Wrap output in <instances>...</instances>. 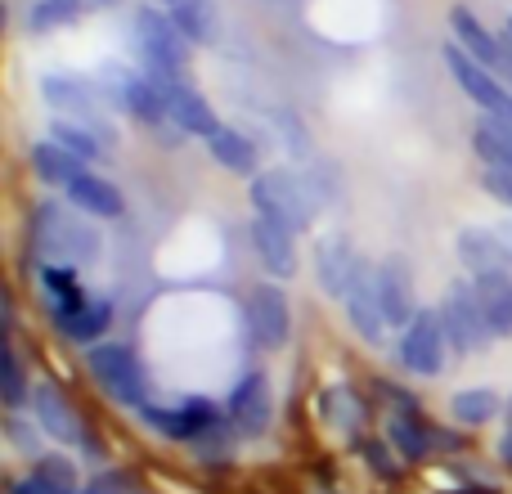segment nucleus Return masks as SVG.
Wrapping results in <instances>:
<instances>
[{"label": "nucleus", "mask_w": 512, "mask_h": 494, "mask_svg": "<svg viewBox=\"0 0 512 494\" xmlns=\"http://www.w3.org/2000/svg\"><path fill=\"white\" fill-rule=\"evenodd\" d=\"M252 207L261 221L283 225L288 234L310 230V221H315V194H310V185L297 171H265V176H256Z\"/></svg>", "instance_id": "nucleus-1"}, {"label": "nucleus", "mask_w": 512, "mask_h": 494, "mask_svg": "<svg viewBox=\"0 0 512 494\" xmlns=\"http://www.w3.org/2000/svg\"><path fill=\"white\" fill-rule=\"evenodd\" d=\"M131 32H135V50H140V63L149 77H158V81L180 77V68H185V59H189V41H185V32L171 23V14L149 9V5L135 9Z\"/></svg>", "instance_id": "nucleus-2"}, {"label": "nucleus", "mask_w": 512, "mask_h": 494, "mask_svg": "<svg viewBox=\"0 0 512 494\" xmlns=\"http://www.w3.org/2000/svg\"><path fill=\"white\" fill-rule=\"evenodd\" d=\"M86 369L90 378L99 382V391H104L108 400H117V405H144V391H149V373H144L140 355L131 351V346L122 342H99L90 346L86 355Z\"/></svg>", "instance_id": "nucleus-3"}, {"label": "nucleus", "mask_w": 512, "mask_h": 494, "mask_svg": "<svg viewBox=\"0 0 512 494\" xmlns=\"http://www.w3.org/2000/svg\"><path fill=\"white\" fill-rule=\"evenodd\" d=\"M32 243L41 256H59L63 265H86L99 256V239L90 225H81L72 212H63L59 203H45L32 221Z\"/></svg>", "instance_id": "nucleus-4"}, {"label": "nucleus", "mask_w": 512, "mask_h": 494, "mask_svg": "<svg viewBox=\"0 0 512 494\" xmlns=\"http://www.w3.org/2000/svg\"><path fill=\"white\" fill-rule=\"evenodd\" d=\"M445 68H450V77L459 81V90L481 108V113L512 122V90H504V81H499L486 63H477L463 45H445Z\"/></svg>", "instance_id": "nucleus-5"}, {"label": "nucleus", "mask_w": 512, "mask_h": 494, "mask_svg": "<svg viewBox=\"0 0 512 494\" xmlns=\"http://www.w3.org/2000/svg\"><path fill=\"white\" fill-rule=\"evenodd\" d=\"M441 324H445V337H450L454 351H481V346L495 337V328H490V319H486V310H481L472 283H454V288L445 292Z\"/></svg>", "instance_id": "nucleus-6"}, {"label": "nucleus", "mask_w": 512, "mask_h": 494, "mask_svg": "<svg viewBox=\"0 0 512 494\" xmlns=\"http://www.w3.org/2000/svg\"><path fill=\"white\" fill-rule=\"evenodd\" d=\"M445 346H450V337H445L441 310H418L414 324L400 333V360L418 378H436L445 369Z\"/></svg>", "instance_id": "nucleus-7"}, {"label": "nucleus", "mask_w": 512, "mask_h": 494, "mask_svg": "<svg viewBox=\"0 0 512 494\" xmlns=\"http://www.w3.org/2000/svg\"><path fill=\"white\" fill-rule=\"evenodd\" d=\"M41 95L50 108H59L68 122H81L99 135V140L113 144V126L104 122V95L86 86V81H72V77H45L41 81Z\"/></svg>", "instance_id": "nucleus-8"}, {"label": "nucleus", "mask_w": 512, "mask_h": 494, "mask_svg": "<svg viewBox=\"0 0 512 494\" xmlns=\"http://www.w3.org/2000/svg\"><path fill=\"white\" fill-rule=\"evenodd\" d=\"M140 418H144V427H153V432L167 436V441H198L203 432H212V427L221 423L212 400H185V405H176V409L140 405Z\"/></svg>", "instance_id": "nucleus-9"}, {"label": "nucleus", "mask_w": 512, "mask_h": 494, "mask_svg": "<svg viewBox=\"0 0 512 494\" xmlns=\"http://www.w3.org/2000/svg\"><path fill=\"white\" fill-rule=\"evenodd\" d=\"M248 324L265 351H279V346L288 342L292 315H288V292H283L279 283H256L248 292Z\"/></svg>", "instance_id": "nucleus-10"}, {"label": "nucleus", "mask_w": 512, "mask_h": 494, "mask_svg": "<svg viewBox=\"0 0 512 494\" xmlns=\"http://www.w3.org/2000/svg\"><path fill=\"white\" fill-rule=\"evenodd\" d=\"M346 319H351V328L364 337V342L378 346L382 337H387V315H382V297H378V270H369V265H360V274L351 279V288H346Z\"/></svg>", "instance_id": "nucleus-11"}, {"label": "nucleus", "mask_w": 512, "mask_h": 494, "mask_svg": "<svg viewBox=\"0 0 512 494\" xmlns=\"http://www.w3.org/2000/svg\"><path fill=\"white\" fill-rule=\"evenodd\" d=\"M158 81V77H153ZM162 90H167V117L180 126L185 135H203V140H212L216 131H221V122H216V113L207 108V99L198 95L194 86H185L180 77H167L162 81Z\"/></svg>", "instance_id": "nucleus-12"}, {"label": "nucleus", "mask_w": 512, "mask_h": 494, "mask_svg": "<svg viewBox=\"0 0 512 494\" xmlns=\"http://www.w3.org/2000/svg\"><path fill=\"white\" fill-rule=\"evenodd\" d=\"M32 409H36V427L59 445H77L81 441V423L72 414V405L63 400V391L54 382H36L32 387Z\"/></svg>", "instance_id": "nucleus-13"}, {"label": "nucleus", "mask_w": 512, "mask_h": 494, "mask_svg": "<svg viewBox=\"0 0 512 494\" xmlns=\"http://www.w3.org/2000/svg\"><path fill=\"white\" fill-rule=\"evenodd\" d=\"M378 297H382V315L391 328H409L418 315L414 301V279H409L405 261H382L378 265Z\"/></svg>", "instance_id": "nucleus-14"}, {"label": "nucleus", "mask_w": 512, "mask_h": 494, "mask_svg": "<svg viewBox=\"0 0 512 494\" xmlns=\"http://www.w3.org/2000/svg\"><path fill=\"white\" fill-rule=\"evenodd\" d=\"M360 252L351 247V239H324L315 252V279L324 292H333V297H346V288H351V279L360 274Z\"/></svg>", "instance_id": "nucleus-15"}, {"label": "nucleus", "mask_w": 512, "mask_h": 494, "mask_svg": "<svg viewBox=\"0 0 512 494\" xmlns=\"http://www.w3.org/2000/svg\"><path fill=\"white\" fill-rule=\"evenodd\" d=\"M230 423L243 436H261L270 427V387H265V373H248V378L234 387L230 396Z\"/></svg>", "instance_id": "nucleus-16"}, {"label": "nucleus", "mask_w": 512, "mask_h": 494, "mask_svg": "<svg viewBox=\"0 0 512 494\" xmlns=\"http://www.w3.org/2000/svg\"><path fill=\"white\" fill-rule=\"evenodd\" d=\"M477 301L486 310L495 337H512V274L508 270H477L472 274Z\"/></svg>", "instance_id": "nucleus-17"}, {"label": "nucleus", "mask_w": 512, "mask_h": 494, "mask_svg": "<svg viewBox=\"0 0 512 494\" xmlns=\"http://www.w3.org/2000/svg\"><path fill=\"white\" fill-rule=\"evenodd\" d=\"M454 247H459V256L472 265V274L477 270H508L512 274V243L499 230H481V225H472V230L459 234Z\"/></svg>", "instance_id": "nucleus-18"}, {"label": "nucleus", "mask_w": 512, "mask_h": 494, "mask_svg": "<svg viewBox=\"0 0 512 494\" xmlns=\"http://www.w3.org/2000/svg\"><path fill=\"white\" fill-rule=\"evenodd\" d=\"M450 27H454V45H463V50H468L477 63H486L490 72H499V68L508 72L504 41H499V36H490L486 27H481L477 18L468 14V9H454V14H450Z\"/></svg>", "instance_id": "nucleus-19"}, {"label": "nucleus", "mask_w": 512, "mask_h": 494, "mask_svg": "<svg viewBox=\"0 0 512 494\" xmlns=\"http://www.w3.org/2000/svg\"><path fill=\"white\" fill-rule=\"evenodd\" d=\"M68 203L77 207V212H86V216H108V221L126 212L122 189L108 185V180L95 176V171H81V176L72 180V185H68Z\"/></svg>", "instance_id": "nucleus-20"}, {"label": "nucleus", "mask_w": 512, "mask_h": 494, "mask_svg": "<svg viewBox=\"0 0 512 494\" xmlns=\"http://www.w3.org/2000/svg\"><path fill=\"white\" fill-rule=\"evenodd\" d=\"M252 247L261 252L265 270H270L274 279H292V274H297V247H292V234L283 230V225L256 216L252 221Z\"/></svg>", "instance_id": "nucleus-21"}, {"label": "nucleus", "mask_w": 512, "mask_h": 494, "mask_svg": "<svg viewBox=\"0 0 512 494\" xmlns=\"http://www.w3.org/2000/svg\"><path fill=\"white\" fill-rule=\"evenodd\" d=\"M117 99H122L126 113L140 117V122H162V117H167V90H162V81H153L149 72L122 77V86H117Z\"/></svg>", "instance_id": "nucleus-22"}, {"label": "nucleus", "mask_w": 512, "mask_h": 494, "mask_svg": "<svg viewBox=\"0 0 512 494\" xmlns=\"http://www.w3.org/2000/svg\"><path fill=\"white\" fill-rule=\"evenodd\" d=\"M472 149L486 167H499V171H512V122L504 117H481L472 126Z\"/></svg>", "instance_id": "nucleus-23"}, {"label": "nucleus", "mask_w": 512, "mask_h": 494, "mask_svg": "<svg viewBox=\"0 0 512 494\" xmlns=\"http://www.w3.org/2000/svg\"><path fill=\"white\" fill-rule=\"evenodd\" d=\"M171 23L185 32L189 45H212L216 32H221V23H216V9L212 0H176V5L167 9Z\"/></svg>", "instance_id": "nucleus-24"}, {"label": "nucleus", "mask_w": 512, "mask_h": 494, "mask_svg": "<svg viewBox=\"0 0 512 494\" xmlns=\"http://www.w3.org/2000/svg\"><path fill=\"white\" fill-rule=\"evenodd\" d=\"M207 153L216 158V167H225L230 176H252L256 171V149L252 140L243 131H230V126H221V131L207 140Z\"/></svg>", "instance_id": "nucleus-25"}, {"label": "nucleus", "mask_w": 512, "mask_h": 494, "mask_svg": "<svg viewBox=\"0 0 512 494\" xmlns=\"http://www.w3.org/2000/svg\"><path fill=\"white\" fill-rule=\"evenodd\" d=\"M32 171L45 180V185H63V189H68L72 180L86 171V162H81L77 153H68L63 144L45 140V144H36V149H32Z\"/></svg>", "instance_id": "nucleus-26"}, {"label": "nucleus", "mask_w": 512, "mask_h": 494, "mask_svg": "<svg viewBox=\"0 0 512 494\" xmlns=\"http://www.w3.org/2000/svg\"><path fill=\"white\" fill-rule=\"evenodd\" d=\"M108 324H113V301H86V306L63 324V333L81 346H99L108 337Z\"/></svg>", "instance_id": "nucleus-27"}, {"label": "nucleus", "mask_w": 512, "mask_h": 494, "mask_svg": "<svg viewBox=\"0 0 512 494\" xmlns=\"http://www.w3.org/2000/svg\"><path fill=\"white\" fill-rule=\"evenodd\" d=\"M50 140L54 144H63L68 153H77L81 162H95L99 158V149H104V140H99L90 126H81V122H68V117H59V122L50 126Z\"/></svg>", "instance_id": "nucleus-28"}, {"label": "nucleus", "mask_w": 512, "mask_h": 494, "mask_svg": "<svg viewBox=\"0 0 512 494\" xmlns=\"http://www.w3.org/2000/svg\"><path fill=\"white\" fill-rule=\"evenodd\" d=\"M499 414V396L495 391H459L450 400V418L463 427H477V423H490Z\"/></svg>", "instance_id": "nucleus-29"}, {"label": "nucleus", "mask_w": 512, "mask_h": 494, "mask_svg": "<svg viewBox=\"0 0 512 494\" xmlns=\"http://www.w3.org/2000/svg\"><path fill=\"white\" fill-rule=\"evenodd\" d=\"M81 5L86 0H36L32 14H27V27L32 32H59V27H68L81 14Z\"/></svg>", "instance_id": "nucleus-30"}, {"label": "nucleus", "mask_w": 512, "mask_h": 494, "mask_svg": "<svg viewBox=\"0 0 512 494\" xmlns=\"http://www.w3.org/2000/svg\"><path fill=\"white\" fill-rule=\"evenodd\" d=\"M391 441H396V450L405 454V459H414V463L432 454V441H427L423 423H418L414 414H396V418H391Z\"/></svg>", "instance_id": "nucleus-31"}, {"label": "nucleus", "mask_w": 512, "mask_h": 494, "mask_svg": "<svg viewBox=\"0 0 512 494\" xmlns=\"http://www.w3.org/2000/svg\"><path fill=\"white\" fill-rule=\"evenodd\" d=\"M0 391H5V405H18L27 396V378H23V364H18L14 346H5V378H0Z\"/></svg>", "instance_id": "nucleus-32"}, {"label": "nucleus", "mask_w": 512, "mask_h": 494, "mask_svg": "<svg viewBox=\"0 0 512 494\" xmlns=\"http://www.w3.org/2000/svg\"><path fill=\"white\" fill-rule=\"evenodd\" d=\"M481 185H486V194H495L499 203H508V207H512V171L490 167L486 176H481Z\"/></svg>", "instance_id": "nucleus-33"}, {"label": "nucleus", "mask_w": 512, "mask_h": 494, "mask_svg": "<svg viewBox=\"0 0 512 494\" xmlns=\"http://www.w3.org/2000/svg\"><path fill=\"white\" fill-rule=\"evenodd\" d=\"M9 494H72V486H59V481H50V477H41V472H36V477L18 481Z\"/></svg>", "instance_id": "nucleus-34"}, {"label": "nucleus", "mask_w": 512, "mask_h": 494, "mask_svg": "<svg viewBox=\"0 0 512 494\" xmlns=\"http://www.w3.org/2000/svg\"><path fill=\"white\" fill-rule=\"evenodd\" d=\"M499 454H504V463L512 468V400H508V427H504V441H499Z\"/></svg>", "instance_id": "nucleus-35"}, {"label": "nucleus", "mask_w": 512, "mask_h": 494, "mask_svg": "<svg viewBox=\"0 0 512 494\" xmlns=\"http://www.w3.org/2000/svg\"><path fill=\"white\" fill-rule=\"evenodd\" d=\"M499 41H504V54H508V72H512V18H508V27H504V36H499Z\"/></svg>", "instance_id": "nucleus-36"}, {"label": "nucleus", "mask_w": 512, "mask_h": 494, "mask_svg": "<svg viewBox=\"0 0 512 494\" xmlns=\"http://www.w3.org/2000/svg\"><path fill=\"white\" fill-rule=\"evenodd\" d=\"M86 494H122V490H113V486H108V477H104V481H99V486H90Z\"/></svg>", "instance_id": "nucleus-37"}, {"label": "nucleus", "mask_w": 512, "mask_h": 494, "mask_svg": "<svg viewBox=\"0 0 512 494\" xmlns=\"http://www.w3.org/2000/svg\"><path fill=\"white\" fill-rule=\"evenodd\" d=\"M86 5H90V9H113L117 0H86Z\"/></svg>", "instance_id": "nucleus-38"}, {"label": "nucleus", "mask_w": 512, "mask_h": 494, "mask_svg": "<svg viewBox=\"0 0 512 494\" xmlns=\"http://www.w3.org/2000/svg\"><path fill=\"white\" fill-rule=\"evenodd\" d=\"M499 234H504V239L512 243V221H508V225H499Z\"/></svg>", "instance_id": "nucleus-39"}]
</instances>
